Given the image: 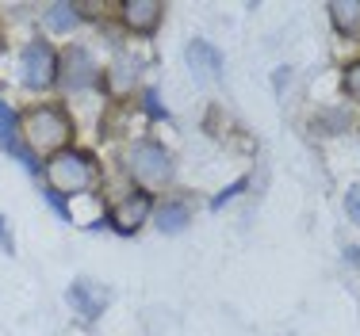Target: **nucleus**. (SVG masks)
Wrapping results in <instances>:
<instances>
[{
    "label": "nucleus",
    "instance_id": "2",
    "mask_svg": "<svg viewBox=\"0 0 360 336\" xmlns=\"http://www.w3.org/2000/svg\"><path fill=\"white\" fill-rule=\"evenodd\" d=\"M42 176H46V187L54 195H84L96 184V161L81 149H62L42 165Z\"/></svg>",
    "mask_w": 360,
    "mask_h": 336
},
{
    "label": "nucleus",
    "instance_id": "16",
    "mask_svg": "<svg viewBox=\"0 0 360 336\" xmlns=\"http://www.w3.org/2000/svg\"><path fill=\"white\" fill-rule=\"evenodd\" d=\"M42 195H46L50 210L58 214V222H73V210H70V206H65V199H62V195H54V191H50V187H46V191H42Z\"/></svg>",
    "mask_w": 360,
    "mask_h": 336
},
{
    "label": "nucleus",
    "instance_id": "3",
    "mask_svg": "<svg viewBox=\"0 0 360 336\" xmlns=\"http://www.w3.org/2000/svg\"><path fill=\"white\" fill-rule=\"evenodd\" d=\"M123 168L142 184V191H158V187H165L169 180H173V157H169V149L161 142H153V137H142V142L127 145Z\"/></svg>",
    "mask_w": 360,
    "mask_h": 336
},
{
    "label": "nucleus",
    "instance_id": "19",
    "mask_svg": "<svg viewBox=\"0 0 360 336\" xmlns=\"http://www.w3.org/2000/svg\"><path fill=\"white\" fill-rule=\"evenodd\" d=\"M146 111H150V115H153V119H169V111H165V103H161V100H158V92H153V88H150V92H146Z\"/></svg>",
    "mask_w": 360,
    "mask_h": 336
},
{
    "label": "nucleus",
    "instance_id": "7",
    "mask_svg": "<svg viewBox=\"0 0 360 336\" xmlns=\"http://www.w3.org/2000/svg\"><path fill=\"white\" fill-rule=\"evenodd\" d=\"M150 214H153L150 191H131V195H123V199L108 210V222H111L115 234L131 237V234H139V229H142V222L150 218Z\"/></svg>",
    "mask_w": 360,
    "mask_h": 336
},
{
    "label": "nucleus",
    "instance_id": "13",
    "mask_svg": "<svg viewBox=\"0 0 360 336\" xmlns=\"http://www.w3.org/2000/svg\"><path fill=\"white\" fill-rule=\"evenodd\" d=\"M77 23H81V8L77 4H50L46 8V27L50 31L65 34V31H73Z\"/></svg>",
    "mask_w": 360,
    "mask_h": 336
},
{
    "label": "nucleus",
    "instance_id": "10",
    "mask_svg": "<svg viewBox=\"0 0 360 336\" xmlns=\"http://www.w3.org/2000/svg\"><path fill=\"white\" fill-rule=\"evenodd\" d=\"M184 58H188V69H192L195 81H219L222 76V54L207 39H192L184 50Z\"/></svg>",
    "mask_w": 360,
    "mask_h": 336
},
{
    "label": "nucleus",
    "instance_id": "11",
    "mask_svg": "<svg viewBox=\"0 0 360 336\" xmlns=\"http://www.w3.org/2000/svg\"><path fill=\"white\" fill-rule=\"evenodd\" d=\"M188 222H192V206H188L184 199H169V203H161V210H158V229L161 234H184L188 229Z\"/></svg>",
    "mask_w": 360,
    "mask_h": 336
},
{
    "label": "nucleus",
    "instance_id": "9",
    "mask_svg": "<svg viewBox=\"0 0 360 336\" xmlns=\"http://www.w3.org/2000/svg\"><path fill=\"white\" fill-rule=\"evenodd\" d=\"M119 15H123V27L134 34H153L161 27V15H165V4L158 0H123L119 4Z\"/></svg>",
    "mask_w": 360,
    "mask_h": 336
},
{
    "label": "nucleus",
    "instance_id": "5",
    "mask_svg": "<svg viewBox=\"0 0 360 336\" xmlns=\"http://www.w3.org/2000/svg\"><path fill=\"white\" fill-rule=\"evenodd\" d=\"M20 81L23 88L42 92L58 81V50L46 39H31L20 54Z\"/></svg>",
    "mask_w": 360,
    "mask_h": 336
},
{
    "label": "nucleus",
    "instance_id": "6",
    "mask_svg": "<svg viewBox=\"0 0 360 336\" xmlns=\"http://www.w3.org/2000/svg\"><path fill=\"white\" fill-rule=\"evenodd\" d=\"M108 298H111V290L100 279H89V275L73 279L70 290H65V302H70V309L81 317V321H96V317L108 309Z\"/></svg>",
    "mask_w": 360,
    "mask_h": 336
},
{
    "label": "nucleus",
    "instance_id": "15",
    "mask_svg": "<svg viewBox=\"0 0 360 336\" xmlns=\"http://www.w3.org/2000/svg\"><path fill=\"white\" fill-rule=\"evenodd\" d=\"M341 84H345V92H349L353 100H360V62L345 65V73H341Z\"/></svg>",
    "mask_w": 360,
    "mask_h": 336
},
{
    "label": "nucleus",
    "instance_id": "14",
    "mask_svg": "<svg viewBox=\"0 0 360 336\" xmlns=\"http://www.w3.org/2000/svg\"><path fill=\"white\" fill-rule=\"evenodd\" d=\"M134 81H139V62H131V58H119V62L111 65V73H108V88H111V92H127Z\"/></svg>",
    "mask_w": 360,
    "mask_h": 336
},
{
    "label": "nucleus",
    "instance_id": "20",
    "mask_svg": "<svg viewBox=\"0 0 360 336\" xmlns=\"http://www.w3.org/2000/svg\"><path fill=\"white\" fill-rule=\"evenodd\" d=\"M0 253H8V256L15 253V245H12V226H8L4 214H0Z\"/></svg>",
    "mask_w": 360,
    "mask_h": 336
},
{
    "label": "nucleus",
    "instance_id": "8",
    "mask_svg": "<svg viewBox=\"0 0 360 336\" xmlns=\"http://www.w3.org/2000/svg\"><path fill=\"white\" fill-rule=\"evenodd\" d=\"M0 149H4L8 157L20 161L31 176H39V157L27 149V145H23V137H20V115H15L4 100H0Z\"/></svg>",
    "mask_w": 360,
    "mask_h": 336
},
{
    "label": "nucleus",
    "instance_id": "18",
    "mask_svg": "<svg viewBox=\"0 0 360 336\" xmlns=\"http://www.w3.org/2000/svg\"><path fill=\"white\" fill-rule=\"evenodd\" d=\"M245 184H250V180H234V184H230L226 191H219L215 199H211V206H215V210H219L222 203H230V199H234V195H242V191H245Z\"/></svg>",
    "mask_w": 360,
    "mask_h": 336
},
{
    "label": "nucleus",
    "instance_id": "1",
    "mask_svg": "<svg viewBox=\"0 0 360 336\" xmlns=\"http://www.w3.org/2000/svg\"><path fill=\"white\" fill-rule=\"evenodd\" d=\"M20 137H23V145H27L31 153H62V149H70V142H73V123H70V115H65L62 107H54V103H42V107H31L27 115L20 119Z\"/></svg>",
    "mask_w": 360,
    "mask_h": 336
},
{
    "label": "nucleus",
    "instance_id": "12",
    "mask_svg": "<svg viewBox=\"0 0 360 336\" xmlns=\"http://www.w3.org/2000/svg\"><path fill=\"white\" fill-rule=\"evenodd\" d=\"M330 20L341 34H360V0H333Z\"/></svg>",
    "mask_w": 360,
    "mask_h": 336
},
{
    "label": "nucleus",
    "instance_id": "4",
    "mask_svg": "<svg viewBox=\"0 0 360 336\" xmlns=\"http://www.w3.org/2000/svg\"><path fill=\"white\" fill-rule=\"evenodd\" d=\"M54 84H62V92H70V96H84V92H92L100 84L96 58H92L84 46L62 50V54H58V81Z\"/></svg>",
    "mask_w": 360,
    "mask_h": 336
},
{
    "label": "nucleus",
    "instance_id": "17",
    "mask_svg": "<svg viewBox=\"0 0 360 336\" xmlns=\"http://www.w3.org/2000/svg\"><path fill=\"white\" fill-rule=\"evenodd\" d=\"M345 214L360 226V184H353V187L345 191Z\"/></svg>",
    "mask_w": 360,
    "mask_h": 336
}]
</instances>
